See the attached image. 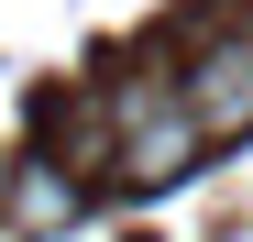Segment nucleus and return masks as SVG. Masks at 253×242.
<instances>
[{"mask_svg":"<svg viewBox=\"0 0 253 242\" xmlns=\"http://www.w3.org/2000/svg\"><path fill=\"white\" fill-rule=\"evenodd\" d=\"M176 99H187V121L209 143L253 132V33H209V44L187 55V77H176Z\"/></svg>","mask_w":253,"mask_h":242,"instance_id":"obj_1","label":"nucleus"},{"mask_svg":"<svg viewBox=\"0 0 253 242\" xmlns=\"http://www.w3.org/2000/svg\"><path fill=\"white\" fill-rule=\"evenodd\" d=\"M0 209H11L22 231H66V220H77V176L33 154V165H11V198H0Z\"/></svg>","mask_w":253,"mask_h":242,"instance_id":"obj_2","label":"nucleus"}]
</instances>
